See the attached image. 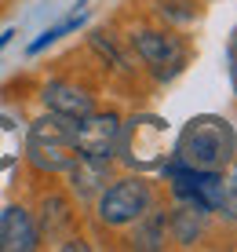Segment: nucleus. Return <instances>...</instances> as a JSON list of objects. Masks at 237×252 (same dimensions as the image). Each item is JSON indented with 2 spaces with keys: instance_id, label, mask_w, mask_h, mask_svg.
I'll list each match as a JSON object with an SVG mask.
<instances>
[{
  "instance_id": "1",
  "label": "nucleus",
  "mask_w": 237,
  "mask_h": 252,
  "mask_svg": "<svg viewBox=\"0 0 237 252\" xmlns=\"http://www.w3.org/2000/svg\"><path fill=\"white\" fill-rule=\"evenodd\" d=\"M128 51L135 55L139 69L150 77V84H172L194 59V48L179 30L164 22H143L128 30Z\"/></svg>"
},
{
  "instance_id": "2",
  "label": "nucleus",
  "mask_w": 237,
  "mask_h": 252,
  "mask_svg": "<svg viewBox=\"0 0 237 252\" xmlns=\"http://www.w3.org/2000/svg\"><path fill=\"white\" fill-rule=\"evenodd\" d=\"M157 201H164L161 183H153L146 172H120V176H113L110 183L95 194L91 216H95V223H99L102 230L120 234L143 212H150Z\"/></svg>"
},
{
  "instance_id": "3",
  "label": "nucleus",
  "mask_w": 237,
  "mask_h": 252,
  "mask_svg": "<svg viewBox=\"0 0 237 252\" xmlns=\"http://www.w3.org/2000/svg\"><path fill=\"white\" fill-rule=\"evenodd\" d=\"M172 154L190 168L223 172L237 158V128L223 114H197L179 128Z\"/></svg>"
},
{
  "instance_id": "4",
  "label": "nucleus",
  "mask_w": 237,
  "mask_h": 252,
  "mask_svg": "<svg viewBox=\"0 0 237 252\" xmlns=\"http://www.w3.org/2000/svg\"><path fill=\"white\" fill-rule=\"evenodd\" d=\"M73 158L77 150H73V121L69 117L44 110L40 117L30 121V128L22 135V161L33 172V179L62 176Z\"/></svg>"
},
{
  "instance_id": "5",
  "label": "nucleus",
  "mask_w": 237,
  "mask_h": 252,
  "mask_svg": "<svg viewBox=\"0 0 237 252\" xmlns=\"http://www.w3.org/2000/svg\"><path fill=\"white\" fill-rule=\"evenodd\" d=\"M168 139V121L157 114H131L120 121V135H117V154L113 161L124 172H157L161 161L168 158L164 150Z\"/></svg>"
},
{
  "instance_id": "6",
  "label": "nucleus",
  "mask_w": 237,
  "mask_h": 252,
  "mask_svg": "<svg viewBox=\"0 0 237 252\" xmlns=\"http://www.w3.org/2000/svg\"><path fill=\"white\" fill-rule=\"evenodd\" d=\"M120 114L117 106H95L84 117L73 121V150L81 158H99V161H113L117 154V135H120Z\"/></svg>"
},
{
  "instance_id": "7",
  "label": "nucleus",
  "mask_w": 237,
  "mask_h": 252,
  "mask_svg": "<svg viewBox=\"0 0 237 252\" xmlns=\"http://www.w3.org/2000/svg\"><path fill=\"white\" fill-rule=\"evenodd\" d=\"M33 220H37V227H40V241H44V245H51V249H55L62 238L77 234V227H81L77 201L69 197L66 187H48V190H40L37 205H33Z\"/></svg>"
},
{
  "instance_id": "8",
  "label": "nucleus",
  "mask_w": 237,
  "mask_h": 252,
  "mask_svg": "<svg viewBox=\"0 0 237 252\" xmlns=\"http://www.w3.org/2000/svg\"><path fill=\"white\" fill-rule=\"evenodd\" d=\"M40 102L51 114H62L69 121H77V117H84L88 110L99 106V92H95L91 84L77 81V77H51V81L40 84Z\"/></svg>"
},
{
  "instance_id": "9",
  "label": "nucleus",
  "mask_w": 237,
  "mask_h": 252,
  "mask_svg": "<svg viewBox=\"0 0 237 252\" xmlns=\"http://www.w3.org/2000/svg\"><path fill=\"white\" fill-rule=\"evenodd\" d=\"M44 245L33 208L22 201H7L0 208V252H37Z\"/></svg>"
},
{
  "instance_id": "10",
  "label": "nucleus",
  "mask_w": 237,
  "mask_h": 252,
  "mask_svg": "<svg viewBox=\"0 0 237 252\" xmlns=\"http://www.w3.org/2000/svg\"><path fill=\"white\" fill-rule=\"evenodd\" d=\"M113 168H117V161H99V158H81V154H77L62 172L69 197H73L77 205H91L95 194L113 179Z\"/></svg>"
},
{
  "instance_id": "11",
  "label": "nucleus",
  "mask_w": 237,
  "mask_h": 252,
  "mask_svg": "<svg viewBox=\"0 0 237 252\" xmlns=\"http://www.w3.org/2000/svg\"><path fill=\"white\" fill-rule=\"evenodd\" d=\"M212 220L215 216L205 212V208L172 201L168 205V241L179 249H197L208 238V230H212Z\"/></svg>"
},
{
  "instance_id": "12",
  "label": "nucleus",
  "mask_w": 237,
  "mask_h": 252,
  "mask_svg": "<svg viewBox=\"0 0 237 252\" xmlns=\"http://www.w3.org/2000/svg\"><path fill=\"white\" fill-rule=\"evenodd\" d=\"M120 234H124V245L135 249V252H164L172 245L168 241V205L157 201L150 212H143L128 230H120Z\"/></svg>"
},
{
  "instance_id": "13",
  "label": "nucleus",
  "mask_w": 237,
  "mask_h": 252,
  "mask_svg": "<svg viewBox=\"0 0 237 252\" xmlns=\"http://www.w3.org/2000/svg\"><path fill=\"white\" fill-rule=\"evenodd\" d=\"M88 48L99 55V63L106 73L113 77H124V81H135L143 69H139L135 63V55L128 51V40L124 37H117V33H110V30H95L91 37H88Z\"/></svg>"
},
{
  "instance_id": "14",
  "label": "nucleus",
  "mask_w": 237,
  "mask_h": 252,
  "mask_svg": "<svg viewBox=\"0 0 237 252\" xmlns=\"http://www.w3.org/2000/svg\"><path fill=\"white\" fill-rule=\"evenodd\" d=\"M153 19L172 30H186L201 19V0H153Z\"/></svg>"
},
{
  "instance_id": "15",
  "label": "nucleus",
  "mask_w": 237,
  "mask_h": 252,
  "mask_svg": "<svg viewBox=\"0 0 237 252\" xmlns=\"http://www.w3.org/2000/svg\"><path fill=\"white\" fill-rule=\"evenodd\" d=\"M22 161V128L15 117L0 114V172H11Z\"/></svg>"
},
{
  "instance_id": "16",
  "label": "nucleus",
  "mask_w": 237,
  "mask_h": 252,
  "mask_svg": "<svg viewBox=\"0 0 237 252\" xmlns=\"http://www.w3.org/2000/svg\"><path fill=\"white\" fill-rule=\"evenodd\" d=\"M215 220H223L226 227H237V158L223 168V201H219Z\"/></svg>"
},
{
  "instance_id": "17",
  "label": "nucleus",
  "mask_w": 237,
  "mask_h": 252,
  "mask_svg": "<svg viewBox=\"0 0 237 252\" xmlns=\"http://www.w3.org/2000/svg\"><path fill=\"white\" fill-rule=\"evenodd\" d=\"M81 26H84V15H81V11H77V15H66L62 22H55V26H51V30H44L40 37L33 40L30 48H26V51H30V55H40L44 48L59 44V40H62V37H69V33H77V30H81Z\"/></svg>"
},
{
  "instance_id": "18",
  "label": "nucleus",
  "mask_w": 237,
  "mask_h": 252,
  "mask_svg": "<svg viewBox=\"0 0 237 252\" xmlns=\"http://www.w3.org/2000/svg\"><path fill=\"white\" fill-rule=\"evenodd\" d=\"M230 77H234V84H237V48H230Z\"/></svg>"
},
{
  "instance_id": "19",
  "label": "nucleus",
  "mask_w": 237,
  "mask_h": 252,
  "mask_svg": "<svg viewBox=\"0 0 237 252\" xmlns=\"http://www.w3.org/2000/svg\"><path fill=\"white\" fill-rule=\"evenodd\" d=\"M11 37H15V30H4V33H0V51H4L7 44H11Z\"/></svg>"
},
{
  "instance_id": "20",
  "label": "nucleus",
  "mask_w": 237,
  "mask_h": 252,
  "mask_svg": "<svg viewBox=\"0 0 237 252\" xmlns=\"http://www.w3.org/2000/svg\"><path fill=\"white\" fill-rule=\"evenodd\" d=\"M230 48H237V26H234V33H230Z\"/></svg>"
}]
</instances>
